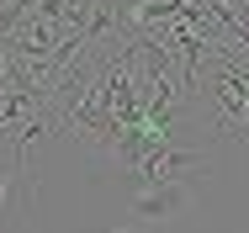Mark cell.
Here are the masks:
<instances>
[{
    "instance_id": "cell-1",
    "label": "cell",
    "mask_w": 249,
    "mask_h": 233,
    "mask_svg": "<svg viewBox=\"0 0 249 233\" xmlns=\"http://www.w3.org/2000/svg\"><path fill=\"white\" fill-rule=\"evenodd\" d=\"M191 90L196 106L212 111L217 138L249 143V58L233 48H207L201 64L191 69Z\"/></svg>"
},
{
    "instance_id": "cell-2",
    "label": "cell",
    "mask_w": 249,
    "mask_h": 233,
    "mask_svg": "<svg viewBox=\"0 0 249 233\" xmlns=\"http://www.w3.org/2000/svg\"><path fill=\"white\" fill-rule=\"evenodd\" d=\"M127 175H133V186H138V180H207V154L159 143V148H143V154L133 159Z\"/></svg>"
},
{
    "instance_id": "cell-3",
    "label": "cell",
    "mask_w": 249,
    "mask_h": 233,
    "mask_svg": "<svg viewBox=\"0 0 249 233\" xmlns=\"http://www.w3.org/2000/svg\"><path fill=\"white\" fill-rule=\"evenodd\" d=\"M201 191V180H138L133 186V217L138 223H170L191 207V196Z\"/></svg>"
},
{
    "instance_id": "cell-4",
    "label": "cell",
    "mask_w": 249,
    "mask_h": 233,
    "mask_svg": "<svg viewBox=\"0 0 249 233\" xmlns=\"http://www.w3.org/2000/svg\"><path fill=\"white\" fill-rule=\"evenodd\" d=\"M111 233H138V228H111Z\"/></svg>"
}]
</instances>
